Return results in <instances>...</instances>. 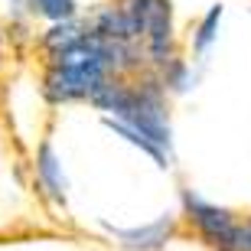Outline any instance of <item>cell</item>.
Segmentation results:
<instances>
[{"instance_id":"6da1fadb","label":"cell","mask_w":251,"mask_h":251,"mask_svg":"<svg viewBox=\"0 0 251 251\" xmlns=\"http://www.w3.org/2000/svg\"><path fill=\"white\" fill-rule=\"evenodd\" d=\"M137 65V43H130V46L104 43L92 29H85L82 39L52 52L43 92L52 104L82 101V98H92L104 85V78H111V72H127Z\"/></svg>"},{"instance_id":"7a4b0ae2","label":"cell","mask_w":251,"mask_h":251,"mask_svg":"<svg viewBox=\"0 0 251 251\" xmlns=\"http://www.w3.org/2000/svg\"><path fill=\"white\" fill-rule=\"evenodd\" d=\"M92 104H98L104 118H118L140 130L147 140H153L160 150L170 153V118H167V88L160 78H144L140 85H124L118 78H104V85L92 95Z\"/></svg>"},{"instance_id":"3957f363","label":"cell","mask_w":251,"mask_h":251,"mask_svg":"<svg viewBox=\"0 0 251 251\" xmlns=\"http://www.w3.org/2000/svg\"><path fill=\"white\" fill-rule=\"evenodd\" d=\"M183 209H186L189 222L199 228V235H202L212 248H219V251H235V228H238V222L232 219V212H228V209L205 202L202 196L189 193V189L183 193Z\"/></svg>"},{"instance_id":"277c9868","label":"cell","mask_w":251,"mask_h":251,"mask_svg":"<svg viewBox=\"0 0 251 251\" xmlns=\"http://www.w3.org/2000/svg\"><path fill=\"white\" fill-rule=\"evenodd\" d=\"M144 43H147V56L153 65H163L173 56V7H170V0H150Z\"/></svg>"},{"instance_id":"5b68a950","label":"cell","mask_w":251,"mask_h":251,"mask_svg":"<svg viewBox=\"0 0 251 251\" xmlns=\"http://www.w3.org/2000/svg\"><path fill=\"white\" fill-rule=\"evenodd\" d=\"M101 225L111 232L114 242L130 251H160L167 245V238L173 235V215H160L147 225H137V228H118L111 222H101Z\"/></svg>"},{"instance_id":"8992f818","label":"cell","mask_w":251,"mask_h":251,"mask_svg":"<svg viewBox=\"0 0 251 251\" xmlns=\"http://www.w3.org/2000/svg\"><path fill=\"white\" fill-rule=\"evenodd\" d=\"M36 173H39V183L46 186V193L56 199V202H65V193H69V179H65V170H62V160H59L56 147L43 140L36 150Z\"/></svg>"},{"instance_id":"52a82bcc","label":"cell","mask_w":251,"mask_h":251,"mask_svg":"<svg viewBox=\"0 0 251 251\" xmlns=\"http://www.w3.org/2000/svg\"><path fill=\"white\" fill-rule=\"evenodd\" d=\"M104 127H108V130H114L118 137H124V140L130 144V147H137V150H144L147 157H153V163H157L160 170H167V167H170V153H167V150H160L157 144H153V140H147L144 134H140V130H134V127H130V124L118 121V118H104Z\"/></svg>"},{"instance_id":"ba28073f","label":"cell","mask_w":251,"mask_h":251,"mask_svg":"<svg viewBox=\"0 0 251 251\" xmlns=\"http://www.w3.org/2000/svg\"><path fill=\"white\" fill-rule=\"evenodd\" d=\"M222 17H225V3H212V7L205 10V17L199 20V26L193 29V52L199 59L215 46V39H219V26H222Z\"/></svg>"},{"instance_id":"9c48e42d","label":"cell","mask_w":251,"mask_h":251,"mask_svg":"<svg viewBox=\"0 0 251 251\" xmlns=\"http://www.w3.org/2000/svg\"><path fill=\"white\" fill-rule=\"evenodd\" d=\"M160 85L173 95H186L189 88H196V72L186 65V59L170 56L167 62L160 65Z\"/></svg>"},{"instance_id":"30bf717a","label":"cell","mask_w":251,"mask_h":251,"mask_svg":"<svg viewBox=\"0 0 251 251\" xmlns=\"http://www.w3.org/2000/svg\"><path fill=\"white\" fill-rule=\"evenodd\" d=\"M85 23H78V20H62V23H52V26L43 33V49H46L49 56L52 52H59V49H65V46H72L75 39H82L85 36Z\"/></svg>"},{"instance_id":"8fae6325","label":"cell","mask_w":251,"mask_h":251,"mask_svg":"<svg viewBox=\"0 0 251 251\" xmlns=\"http://www.w3.org/2000/svg\"><path fill=\"white\" fill-rule=\"evenodd\" d=\"M26 10L49 20V23H62V20H72L78 13V3L75 0H26Z\"/></svg>"},{"instance_id":"7c38bea8","label":"cell","mask_w":251,"mask_h":251,"mask_svg":"<svg viewBox=\"0 0 251 251\" xmlns=\"http://www.w3.org/2000/svg\"><path fill=\"white\" fill-rule=\"evenodd\" d=\"M235 251H251V219L235 228Z\"/></svg>"},{"instance_id":"4fadbf2b","label":"cell","mask_w":251,"mask_h":251,"mask_svg":"<svg viewBox=\"0 0 251 251\" xmlns=\"http://www.w3.org/2000/svg\"><path fill=\"white\" fill-rule=\"evenodd\" d=\"M23 7H26V0H10V13L13 17H23Z\"/></svg>"}]
</instances>
